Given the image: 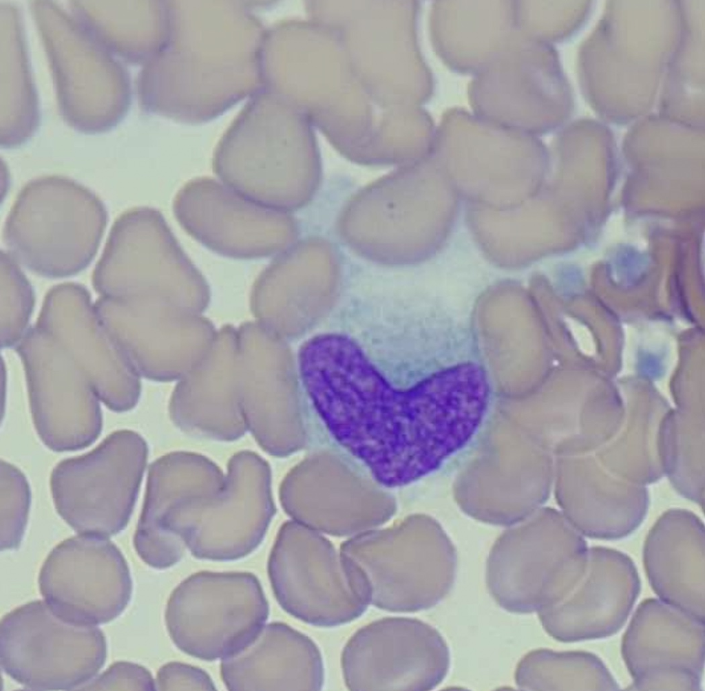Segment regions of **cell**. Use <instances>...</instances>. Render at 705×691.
Segmentation results:
<instances>
[{"mask_svg":"<svg viewBox=\"0 0 705 691\" xmlns=\"http://www.w3.org/2000/svg\"><path fill=\"white\" fill-rule=\"evenodd\" d=\"M83 690H156L155 681L145 667L129 661H117L94 680L82 686Z\"/></svg>","mask_w":705,"mask_h":691,"instance_id":"cell-23","label":"cell"},{"mask_svg":"<svg viewBox=\"0 0 705 691\" xmlns=\"http://www.w3.org/2000/svg\"><path fill=\"white\" fill-rule=\"evenodd\" d=\"M588 551L574 526L559 539L537 546L502 545L487 560L489 592L509 613H538L551 608L565 599L582 579Z\"/></svg>","mask_w":705,"mask_h":691,"instance_id":"cell-15","label":"cell"},{"mask_svg":"<svg viewBox=\"0 0 705 691\" xmlns=\"http://www.w3.org/2000/svg\"><path fill=\"white\" fill-rule=\"evenodd\" d=\"M106 657L101 629L66 621L41 600L16 608L1 621V668L28 689L82 687L103 668Z\"/></svg>","mask_w":705,"mask_h":691,"instance_id":"cell-4","label":"cell"},{"mask_svg":"<svg viewBox=\"0 0 705 691\" xmlns=\"http://www.w3.org/2000/svg\"><path fill=\"white\" fill-rule=\"evenodd\" d=\"M267 573L281 608L311 626L344 625L367 609L352 588L341 559L321 542L283 532L269 555Z\"/></svg>","mask_w":705,"mask_h":691,"instance_id":"cell-14","label":"cell"},{"mask_svg":"<svg viewBox=\"0 0 705 691\" xmlns=\"http://www.w3.org/2000/svg\"><path fill=\"white\" fill-rule=\"evenodd\" d=\"M269 479L263 458L249 451L238 453L229 461L222 490L181 503L170 516V529L198 559L247 556L262 542L269 522Z\"/></svg>","mask_w":705,"mask_h":691,"instance_id":"cell-6","label":"cell"},{"mask_svg":"<svg viewBox=\"0 0 705 691\" xmlns=\"http://www.w3.org/2000/svg\"><path fill=\"white\" fill-rule=\"evenodd\" d=\"M156 690H216L211 677L204 670L178 661L162 666L155 680Z\"/></svg>","mask_w":705,"mask_h":691,"instance_id":"cell-24","label":"cell"},{"mask_svg":"<svg viewBox=\"0 0 705 691\" xmlns=\"http://www.w3.org/2000/svg\"><path fill=\"white\" fill-rule=\"evenodd\" d=\"M591 454L574 457V526L594 539L624 538L645 515L646 488L614 475Z\"/></svg>","mask_w":705,"mask_h":691,"instance_id":"cell-19","label":"cell"},{"mask_svg":"<svg viewBox=\"0 0 705 691\" xmlns=\"http://www.w3.org/2000/svg\"><path fill=\"white\" fill-rule=\"evenodd\" d=\"M107 222L101 200L70 178L43 176L19 192L3 230L10 255L32 273L63 278L94 258Z\"/></svg>","mask_w":705,"mask_h":691,"instance_id":"cell-1","label":"cell"},{"mask_svg":"<svg viewBox=\"0 0 705 691\" xmlns=\"http://www.w3.org/2000/svg\"><path fill=\"white\" fill-rule=\"evenodd\" d=\"M173 211L191 237L228 257H268L291 237L286 216L209 177L196 178L182 186L174 197Z\"/></svg>","mask_w":705,"mask_h":691,"instance_id":"cell-11","label":"cell"},{"mask_svg":"<svg viewBox=\"0 0 705 691\" xmlns=\"http://www.w3.org/2000/svg\"><path fill=\"white\" fill-rule=\"evenodd\" d=\"M341 559L363 602L394 613L436 606L452 588L457 568L445 545L399 540L357 542L344 549Z\"/></svg>","mask_w":705,"mask_h":691,"instance_id":"cell-9","label":"cell"},{"mask_svg":"<svg viewBox=\"0 0 705 691\" xmlns=\"http://www.w3.org/2000/svg\"><path fill=\"white\" fill-rule=\"evenodd\" d=\"M640 588L637 567L628 555L593 546L575 588L561 602L538 612V618L545 632L561 642L607 638L623 627Z\"/></svg>","mask_w":705,"mask_h":691,"instance_id":"cell-16","label":"cell"},{"mask_svg":"<svg viewBox=\"0 0 705 691\" xmlns=\"http://www.w3.org/2000/svg\"><path fill=\"white\" fill-rule=\"evenodd\" d=\"M629 690H699L704 670V621L660 599L638 606L622 636Z\"/></svg>","mask_w":705,"mask_h":691,"instance_id":"cell-12","label":"cell"},{"mask_svg":"<svg viewBox=\"0 0 705 691\" xmlns=\"http://www.w3.org/2000/svg\"><path fill=\"white\" fill-rule=\"evenodd\" d=\"M138 433L119 430L92 451L53 469L50 487L61 517L81 535L109 537L127 526L147 458Z\"/></svg>","mask_w":705,"mask_h":691,"instance_id":"cell-5","label":"cell"},{"mask_svg":"<svg viewBox=\"0 0 705 691\" xmlns=\"http://www.w3.org/2000/svg\"><path fill=\"white\" fill-rule=\"evenodd\" d=\"M450 665L439 632L416 618L388 617L357 630L344 646L341 666L350 690H431Z\"/></svg>","mask_w":705,"mask_h":691,"instance_id":"cell-8","label":"cell"},{"mask_svg":"<svg viewBox=\"0 0 705 691\" xmlns=\"http://www.w3.org/2000/svg\"><path fill=\"white\" fill-rule=\"evenodd\" d=\"M36 326L65 350L109 409L123 412L136 405L139 374L100 321L84 286L67 282L51 288Z\"/></svg>","mask_w":705,"mask_h":691,"instance_id":"cell-13","label":"cell"},{"mask_svg":"<svg viewBox=\"0 0 705 691\" xmlns=\"http://www.w3.org/2000/svg\"><path fill=\"white\" fill-rule=\"evenodd\" d=\"M40 593L52 610L78 624L113 621L129 604L132 580L127 562L111 541L81 535L57 544L39 575Z\"/></svg>","mask_w":705,"mask_h":691,"instance_id":"cell-10","label":"cell"},{"mask_svg":"<svg viewBox=\"0 0 705 691\" xmlns=\"http://www.w3.org/2000/svg\"><path fill=\"white\" fill-rule=\"evenodd\" d=\"M515 681L522 690H618L600 658L581 651L537 649L517 664Z\"/></svg>","mask_w":705,"mask_h":691,"instance_id":"cell-20","label":"cell"},{"mask_svg":"<svg viewBox=\"0 0 705 691\" xmlns=\"http://www.w3.org/2000/svg\"><path fill=\"white\" fill-rule=\"evenodd\" d=\"M25 372L30 410L43 443L55 451L83 449L102 429V414L87 377L65 350L38 326L15 346Z\"/></svg>","mask_w":705,"mask_h":691,"instance_id":"cell-7","label":"cell"},{"mask_svg":"<svg viewBox=\"0 0 705 691\" xmlns=\"http://www.w3.org/2000/svg\"><path fill=\"white\" fill-rule=\"evenodd\" d=\"M220 676L231 691H317L324 685V667L319 649L309 637L274 621L222 659Z\"/></svg>","mask_w":705,"mask_h":691,"instance_id":"cell-17","label":"cell"},{"mask_svg":"<svg viewBox=\"0 0 705 691\" xmlns=\"http://www.w3.org/2000/svg\"><path fill=\"white\" fill-rule=\"evenodd\" d=\"M704 526L694 515L673 510L649 532L645 573L659 598L704 621Z\"/></svg>","mask_w":705,"mask_h":691,"instance_id":"cell-18","label":"cell"},{"mask_svg":"<svg viewBox=\"0 0 705 691\" xmlns=\"http://www.w3.org/2000/svg\"><path fill=\"white\" fill-rule=\"evenodd\" d=\"M30 504L28 481L17 467L1 461V550L18 549L21 544Z\"/></svg>","mask_w":705,"mask_h":691,"instance_id":"cell-22","label":"cell"},{"mask_svg":"<svg viewBox=\"0 0 705 691\" xmlns=\"http://www.w3.org/2000/svg\"><path fill=\"white\" fill-rule=\"evenodd\" d=\"M32 286L17 262L1 252V341L2 348L15 346L28 328L34 306Z\"/></svg>","mask_w":705,"mask_h":691,"instance_id":"cell-21","label":"cell"},{"mask_svg":"<svg viewBox=\"0 0 705 691\" xmlns=\"http://www.w3.org/2000/svg\"><path fill=\"white\" fill-rule=\"evenodd\" d=\"M100 297L204 299L207 282L158 210L137 207L114 222L96 265Z\"/></svg>","mask_w":705,"mask_h":691,"instance_id":"cell-2","label":"cell"},{"mask_svg":"<svg viewBox=\"0 0 705 691\" xmlns=\"http://www.w3.org/2000/svg\"><path fill=\"white\" fill-rule=\"evenodd\" d=\"M269 606L257 576L246 571L194 573L168 599L165 621L182 652L204 661L246 645L268 619Z\"/></svg>","mask_w":705,"mask_h":691,"instance_id":"cell-3","label":"cell"}]
</instances>
